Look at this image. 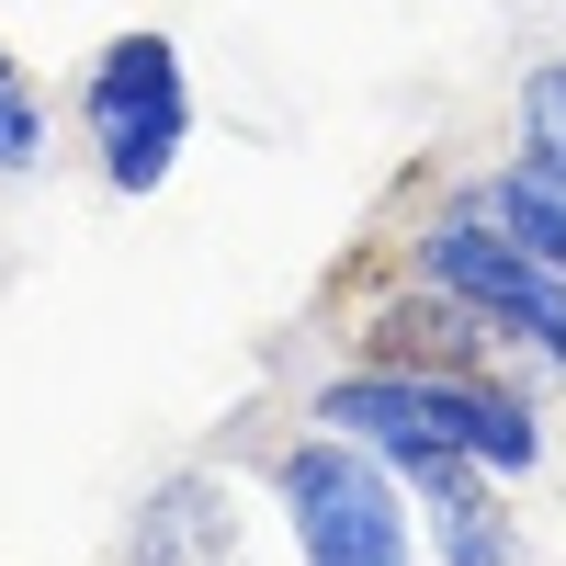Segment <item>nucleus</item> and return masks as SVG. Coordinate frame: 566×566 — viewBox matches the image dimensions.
Returning a JSON list of instances; mask_svg holds the SVG:
<instances>
[{
	"instance_id": "1",
	"label": "nucleus",
	"mask_w": 566,
	"mask_h": 566,
	"mask_svg": "<svg viewBox=\"0 0 566 566\" xmlns=\"http://www.w3.org/2000/svg\"><path fill=\"white\" fill-rule=\"evenodd\" d=\"M317 419L352 431L374 453H408V442H442V453H476L499 476H533L544 464V419L522 386L499 374H397V363H352L317 386Z\"/></svg>"
},
{
	"instance_id": "2",
	"label": "nucleus",
	"mask_w": 566,
	"mask_h": 566,
	"mask_svg": "<svg viewBox=\"0 0 566 566\" xmlns=\"http://www.w3.org/2000/svg\"><path fill=\"white\" fill-rule=\"evenodd\" d=\"M272 499L306 566H408V476L328 419L272 453Z\"/></svg>"
},
{
	"instance_id": "3",
	"label": "nucleus",
	"mask_w": 566,
	"mask_h": 566,
	"mask_svg": "<svg viewBox=\"0 0 566 566\" xmlns=\"http://www.w3.org/2000/svg\"><path fill=\"white\" fill-rule=\"evenodd\" d=\"M80 125H91V159H103L114 193H159L193 148V80H181V45L170 34H114L80 80Z\"/></svg>"
},
{
	"instance_id": "4",
	"label": "nucleus",
	"mask_w": 566,
	"mask_h": 566,
	"mask_svg": "<svg viewBox=\"0 0 566 566\" xmlns=\"http://www.w3.org/2000/svg\"><path fill=\"white\" fill-rule=\"evenodd\" d=\"M419 272L431 283H453L464 306H476L488 328H510L544 374H566V272L544 261V250H522L510 227L464 193V205H442L431 216V239H419Z\"/></svg>"
},
{
	"instance_id": "5",
	"label": "nucleus",
	"mask_w": 566,
	"mask_h": 566,
	"mask_svg": "<svg viewBox=\"0 0 566 566\" xmlns=\"http://www.w3.org/2000/svg\"><path fill=\"white\" fill-rule=\"evenodd\" d=\"M352 340H363V363H397V374H510V363H522V340L488 328V317L464 306L453 283H431V272H419L408 295H386Z\"/></svg>"
},
{
	"instance_id": "6",
	"label": "nucleus",
	"mask_w": 566,
	"mask_h": 566,
	"mask_svg": "<svg viewBox=\"0 0 566 566\" xmlns=\"http://www.w3.org/2000/svg\"><path fill=\"white\" fill-rule=\"evenodd\" d=\"M397 476H408V499H419V522H431V544H442V566H522V533H510V510H499V464H476V453H442V442H408V453H386Z\"/></svg>"
},
{
	"instance_id": "7",
	"label": "nucleus",
	"mask_w": 566,
	"mask_h": 566,
	"mask_svg": "<svg viewBox=\"0 0 566 566\" xmlns=\"http://www.w3.org/2000/svg\"><path fill=\"white\" fill-rule=\"evenodd\" d=\"M136 566H261V555L239 533V499H227L205 464H181V476H159L148 510H136Z\"/></svg>"
},
{
	"instance_id": "8",
	"label": "nucleus",
	"mask_w": 566,
	"mask_h": 566,
	"mask_svg": "<svg viewBox=\"0 0 566 566\" xmlns=\"http://www.w3.org/2000/svg\"><path fill=\"white\" fill-rule=\"evenodd\" d=\"M476 205H488L522 250H544V261L566 272V159H555V148H522L510 170H488V181H476Z\"/></svg>"
},
{
	"instance_id": "9",
	"label": "nucleus",
	"mask_w": 566,
	"mask_h": 566,
	"mask_svg": "<svg viewBox=\"0 0 566 566\" xmlns=\"http://www.w3.org/2000/svg\"><path fill=\"white\" fill-rule=\"evenodd\" d=\"M23 170H45V103L12 69V45H0V181H23Z\"/></svg>"
},
{
	"instance_id": "10",
	"label": "nucleus",
	"mask_w": 566,
	"mask_h": 566,
	"mask_svg": "<svg viewBox=\"0 0 566 566\" xmlns=\"http://www.w3.org/2000/svg\"><path fill=\"white\" fill-rule=\"evenodd\" d=\"M522 125H533V148H555V159H566V57L522 80Z\"/></svg>"
}]
</instances>
